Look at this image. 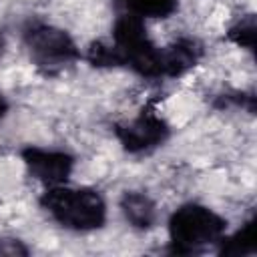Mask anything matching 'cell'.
<instances>
[{
  "instance_id": "cell-12",
  "label": "cell",
  "mask_w": 257,
  "mask_h": 257,
  "mask_svg": "<svg viewBox=\"0 0 257 257\" xmlns=\"http://www.w3.org/2000/svg\"><path fill=\"white\" fill-rule=\"evenodd\" d=\"M86 58L94 66H120L122 64L118 52L114 50V46H108V44H102V42H94L88 48Z\"/></svg>"
},
{
  "instance_id": "cell-3",
  "label": "cell",
  "mask_w": 257,
  "mask_h": 257,
  "mask_svg": "<svg viewBox=\"0 0 257 257\" xmlns=\"http://www.w3.org/2000/svg\"><path fill=\"white\" fill-rule=\"evenodd\" d=\"M112 46L120 56L122 64H128L135 72L147 78L163 76L161 50L149 40L143 18L133 14H122L114 22Z\"/></svg>"
},
{
  "instance_id": "cell-2",
  "label": "cell",
  "mask_w": 257,
  "mask_h": 257,
  "mask_svg": "<svg viewBox=\"0 0 257 257\" xmlns=\"http://www.w3.org/2000/svg\"><path fill=\"white\" fill-rule=\"evenodd\" d=\"M225 221L203 205H183L169 221V235L175 253H195L201 247L223 239Z\"/></svg>"
},
{
  "instance_id": "cell-7",
  "label": "cell",
  "mask_w": 257,
  "mask_h": 257,
  "mask_svg": "<svg viewBox=\"0 0 257 257\" xmlns=\"http://www.w3.org/2000/svg\"><path fill=\"white\" fill-rule=\"evenodd\" d=\"M201 44L193 38H179L165 50H161L163 76H181L197 64L201 58Z\"/></svg>"
},
{
  "instance_id": "cell-10",
  "label": "cell",
  "mask_w": 257,
  "mask_h": 257,
  "mask_svg": "<svg viewBox=\"0 0 257 257\" xmlns=\"http://www.w3.org/2000/svg\"><path fill=\"white\" fill-rule=\"evenodd\" d=\"M221 241H223L221 253H225V255H247V253H253L255 247H257L255 221L245 223V227L241 231H237L231 239H221Z\"/></svg>"
},
{
  "instance_id": "cell-6",
  "label": "cell",
  "mask_w": 257,
  "mask_h": 257,
  "mask_svg": "<svg viewBox=\"0 0 257 257\" xmlns=\"http://www.w3.org/2000/svg\"><path fill=\"white\" fill-rule=\"evenodd\" d=\"M22 161L28 169V173L48 185V187H56V185H62L70 173H72V167H74V159L62 151H46V149H36V147H30V149H24L22 151Z\"/></svg>"
},
{
  "instance_id": "cell-14",
  "label": "cell",
  "mask_w": 257,
  "mask_h": 257,
  "mask_svg": "<svg viewBox=\"0 0 257 257\" xmlns=\"http://www.w3.org/2000/svg\"><path fill=\"white\" fill-rule=\"evenodd\" d=\"M6 110H8V102H6V98L0 94V118L6 114Z\"/></svg>"
},
{
  "instance_id": "cell-5",
  "label": "cell",
  "mask_w": 257,
  "mask_h": 257,
  "mask_svg": "<svg viewBox=\"0 0 257 257\" xmlns=\"http://www.w3.org/2000/svg\"><path fill=\"white\" fill-rule=\"evenodd\" d=\"M114 135L128 153H147L165 143L169 126L155 112H141L126 122L116 124Z\"/></svg>"
},
{
  "instance_id": "cell-13",
  "label": "cell",
  "mask_w": 257,
  "mask_h": 257,
  "mask_svg": "<svg viewBox=\"0 0 257 257\" xmlns=\"http://www.w3.org/2000/svg\"><path fill=\"white\" fill-rule=\"evenodd\" d=\"M28 251L14 239H2L0 241V255H26Z\"/></svg>"
},
{
  "instance_id": "cell-15",
  "label": "cell",
  "mask_w": 257,
  "mask_h": 257,
  "mask_svg": "<svg viewBox=\"0 0 257 257\" xmlns=\"http://www.w3.org/2000/svg\"><path fill=\"white\" fill-rule=\"evenodd\" d=\"M2 54H4V38L0 34V58H2Z\"/></svg>"
},
{
  "instance_id": "cell-8",
  "label": "cell",
  "mask_w": 257,
  "mask_h": 257,
  "mask_svg": "<svg viewBox=\"0 0 257 257\" xmlns=\"http://www.w3.org/2000/svg\"><path fill=\"white\" fill-rule=\"evenodd\" d=\"M120 209L126 221L137 229H151L157 221V205L145 193H124L120 199Z\"/></svg>"
},
{
  "instance_id": "cell-9",
  "label": "cell",
  "mask_w": 257,
  "mask_h": 257,
  "mask_svg": "<svg viewBox=\"0 0 257 257\" xmlns=\"http://www.w3.org/2000/svg\"><path fill=\"white\" fill-rule=\"evenodd\" d=\"M114 2L120 8H124L126 14L139 18H167L179 6V0H114Z\"/></svg>"
},
{
  "instance_id": "cell-11",
  "label": "cell",
  "mask_w": 257,
  "mask_h": 257,
  "mask_svg": "<svg viewBox=\"0 0 257 257\" xmlns=\"http://www.w3.org/2000/svg\"><path fill=\"white\" fill-rule=\"evenodd\" d=\"M229 38H231L235 44L253 50V48H255V40H257V24H255V16H253V14H247V16H243L235 26H231V30H229Z\"/></svg>"
},
{
  "instance_id": "cell-4",
  "label": "cell",
  "mask_w": 257,
  "mask_h": 257,
  "mask_svg": "<svg viewBox=\"0 0 257 257\" xmlns=\"http://www.w3.org/2000/svg\"><path fill=\"white\" fill-rule=\"evenodd\" d=\"M24 40L32 64L44 74L62 72L80 56L72 38L64 30L48 24H36L28 28Z\"/></svg>"
},
{
  "instance_id": "cell-1",
  "label": "cell",
  "mask_w": 257,
  "mask_h": 257,
  "mask_svg": "<svg viewBox=\"0 0 257 257\" xmlns=\"http://www.w3.org/2000/svg\"><path fill=\"white\" fill-rule=\"evenodd\" d=\"M40 203L54 221L74 231L98 229L106 219V205L92 189H68L56 185L42 195Z\"/></svg>"
}]
</instances>
